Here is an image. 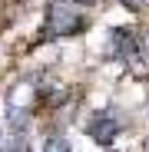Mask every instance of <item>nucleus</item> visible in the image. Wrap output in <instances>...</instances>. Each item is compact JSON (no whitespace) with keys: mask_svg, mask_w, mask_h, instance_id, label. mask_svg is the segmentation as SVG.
I'll return each mask as SVG.
<instances>
[{"mask_svg":"<svg viewBox=\"0 0 149 152\" xmlns=\"http://www.w3.org/2000/svg\"><path fill=\"white\" fill-rule=\"evenodd\" d=\"M37 103H40V86H37L33 80H17V83L10 86V93H7V99H4L7 119H10L13 126H23V122L33 116Z\"/></svg>","mask_w":149,"mask_h":152,"instance_id":"nucleus-2","label":"nucleus"},{"mask_svg":"<svg viewBox=\"0 0 149 152\" xmlns=\"http://www.w3.org/2000/svg\"><path fill=\"white\" fill-rule=\"evenodd\" d=\"M43 152H70V142H66V139H60V136H50V139H46V145H43Z\"/></svg>","mask_w":149,"mask_h":152,"instance_id":"nucleus-4","label":"nucleus"},{"mask_svg":"<svg viewBox=\"0 0 149 152\" xmlns=\"http://www.w3.org/2000/svg\"><path fill=\"white\" fill-rule=\"evenodd\" d=\"M126 7H133V10H142V7H149V0H123Z\"/></svg>","mask_w":149,"mask_h":152,"instance_id":"nucleus-7","label":"nucleus"},{"mask_svg":"<svg viewBox=\"0 0 149 152\" xmlns=\"http://www.w3.org/2000/svg\"><path fill=\"white\" fill-rule=\"evenodd\" d=\"M146 149H149V139H146Z\"/></svg>","mask_w":149,"mask_h":152,"instance_id":"nucleus-8","label":"nucleus"},{"mask_svg":"<svg viewBox=\"0 0 149 152\" xmlns=\"http://www.w3.org/2000/svg\"><path fill=\"white\" fill-rule=\"evenodd\" d=\"M86 27H90V17L76 0H53L46 7V33L50 37H76Z\"/></svg>","mask_w":149,"mask_h":152,"instance_id":"nucleus-1","label":"nucleus"},{"mask_svg":"<svg viewBox=\"0 0 149 152\" xmlns=\"http://www.w3.org/2000/svg\"><path fill=\"white\" fill-rule=\"evenodd\" d=\"M136 50L142 53V60H146V66H149V30L142 33V43H136Z\"/></svg>","mask_w":149,"mask_h":152,"instance_id":"nucleus-5","label":"nucleus"},{"mask_svg":"<svg viewBox=\"0 0 149 152\" xmlns=\"http://www.w3.org/2000/svg\"><path fill=\"white\" fill-rule=\"evenodd\" d=\"M0 152H30V149L23 145V142H13V145H4V149H0Z\"/></svg>","mask_w":149,"mask_h":152,"instance_id":"nucleus-6","label":"nucleus"},{"mask_svg":"<svg viewBox=\"0 0 149 152\" xmlns=\"http://www.w3.org/2000/svg\"><path fill=\"white\" fill-rule=\"evenodd\" d=\"M86 136L99 145H113V139L119 136V122L109 116V113H96L90 122H86Z\"/></svg>","mask_w":149,"mask_h":152,"instance_id":"nucleus-3","label":"nucleus"}]
</instances>
